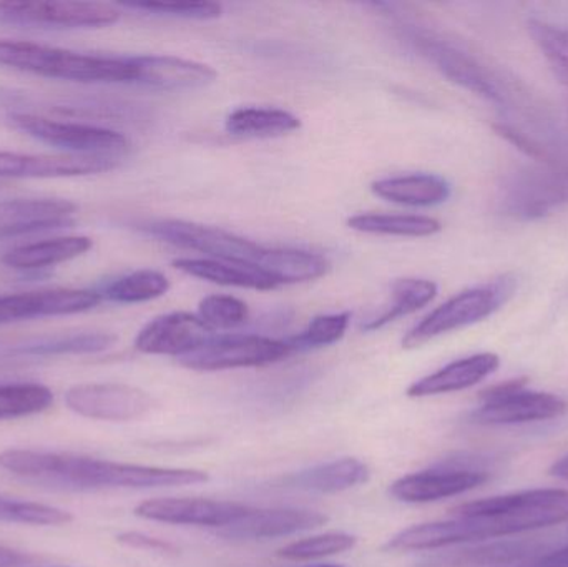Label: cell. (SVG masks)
Masks as SVG:
<instances>
[{"mask_svg":"<svg viewBox=\"0 0 568 567\" xmlns=\"http://www.w3.org/2000/svg\"><path fill=\"white\" fill-rule=\"evenodd\" d=\"M92 246L93 242L89 236H55V239L17 246L2 256V263L9 269L22 270V272L49 269V266L85 255Z\"/></svg>","mask_w":568,"mask_h":567,"instance_id":"cell-24","label":"cell"},{"mask_svg":"<svg viewBox=\"0 0 568 567\" xmlns=\"http://www.w3.org/2000/svg\"><path fill=\"white\" fill-rule=\"evenodd\" d=\"M116 539H119V543H122V545L130 546V548L145 549V551H175V546L170 545V543L162 541V539L159 538H152V536L143 535V533H123V535H120Z\"/></svg>","mask_w":568,"mask_h":567,"instance_id":"cell-39","label":"cell"},{"mask_svg":"<svg viewBox=\"0 0 568 567\" xmlns=\"http://www.w3.org/2000/svg\"><path fill=\"white\" fill-rule=\"evenodd\" d=\"M301 567H344L341 565H311V566H301Z\"/></svg>","mask_w":568,"mask_h":567,"instance_id":"cell-44","label":"cell"},{"mask_svg":"<svg viewBox=\"0 0 568 567\" xmlns=\"http://www.w3.org/2000/svg\"><path fill=\"white\" fill-rule=\"evenodd\" d=\"M371 190L379 199L406 206H436L450 196L449 183L429 173L377 180L371 185Z\"/></svg>","mask_w":568,"mask_h":567,"instance_id":"cell-25","label":"cell"},{"mask_svg":"<svg viewBox=\"0 0 568 567\" xmlns=\"http://www.w3.org/2000/svg\"><path fill=\"white\" fill-rule=\"evenodd\" d=\"M527 29L568 95V30L536 19L529 20Z\"/></svg>","mask_w":568,"mask_h":567,"instance_id":"cell-33","label":"cell"},{"mask_svg":"<svg viewBox=\"0 0 568 567\" xmlns=\"http://www.w3.org/2000/svg\"><path fill=\"white\" fill-rule=\"evenodd\" d=\"M326 516L311 509H252L239 522L220 529L219 535L235 541H260L316 529L326 525Z\"/></svg>","mask_w":568,"mask_h":567,"instance_id":"cell-18","label":"cell"},{"mask_svg":"<svg viewBox=\"0 0 568 567\" xmlns=\"http://www.w3.org/2000/svg\"><path fill=\"white\" fill-rule=\"evenodd\" d=\"M568 203V163L520 166L504 176L497 189V205L504 215L519 220L542 219Z\"/></svg>","mask_w":568,"mask_h":567,"instance_id":"cell-4","label":"cell"},{"mask_svg":"<svg viewBox=\"0 0 568 567\" xmlns=\"http://www.w3.org/2000/svg\"><path fill=\"white\" fill-rule=\"evenodd\" d=\"M120 10L103 2H0V26L22 29H100L119 22Z\"/></svg>","mask_w":568,"mask_h":567,"instance_id":"cell-8","label":"cell"},{"mask_svg":"<svg viewBox=\"0 0 568 567\" xmlns=\"http://www.w3.org/2000/svg\"><path fill=\"white\" fill-rule=\"evenodd\" d=\"M540 567H560V566L547 565V566H540Z\"/></svg>","mask_w":568,"mask_h":567,"instance_id":"cell-46","label":"cell"},{"mask_svg":"<svg viewBox=\"0 0 568 567\" xmlns=\"http://www.w3.org/2000/svg\"><path fill=\"white\" fill-rule=\"evenodd\" d=\"M347 226L367 235L430 236L440 232V222L430 216L361 213L347 220Z\"/></svg>","mask_w":568,"mask_h":567,"instance_id":"cell-30","label":"cell"},{"mask_svg":"<svg viewBox=\"0 0 568 567\" xmlns=\"http://www.w3.org/2000/svg\"><path fill=\"white\" fill-rule=\"evenodd\" d=\"M119 165V159L106 156L33 155L0 150V179H70L110 172Z\"/></svg>","mask_w":568,"mask_h":567,"instance_id":"cell-15","label":"cell"},{"mask_svg":"<svg viewBox=\"0 0 568 567\" xmlns=\"http://www.w3.org/2000/svg\"><path fill=\"white\" fill-rule=\"evenodd\" d=\"M136 70L135 83L165 92L199 90L215 82V69L195 60L173 55L132 57Z\"/></svg>","mask_w":568,"mask_h":567,"instance_id":"cell-19","label":"cell"},{"mask_svg":"<svg viewBox=\"0 0 568 567\" xmlns=\"http://www.w3.org/2000/svg\"><path fill=\"white\" fill-rule=\"evenodd\" d=\"M354 546H356V538L353 535L326 533V535L311 536V538L291 543L278 549V556L287 561H313V559L349 551Z\"/></svg>","mask_w":568,"mask_h":567,"instance_id":"cell-36","label":"cell"},{"mask_svg":"<svg viewBox=\"0 0 568 567\" xmlns=\"http://www.w3.org/2000/svg\"><path fill=\"white\" fill-rule=\"evenodd\" d=\"M226 132L242 139H273L301 129V120L282 109H239L230 113Z\"/></svg>","mask_w":568,"mask_h":567,"instance_id":"cell-28","label":"cell"},{"mask_svg":"<svg viewBox=\"0 0 568 567\" xmlns=\"http://www.w3.org/2000/svg\"><path fill=\"white\" fill-rule=\"evenodd\" d=\"M437 295V285L430 280L400 279L390 288V303L379 315L373 316L361 325L363 332H376L389 323L413 315L417 310L429 305Z\"/></svg>","mask_w":568,"mask_h":567,"instance_id":"cell-29","label":"cell"},{"mask_svg":"<svg viewBox=\"0 0 568 567\" xmlns=\"http://www.w3.org/2000/svg\"><path fill=\"white\" fill-rule=\"evenodd\" d=\"M100 292L79 288H49L0 295V325L47 316L77 315L102 303Z\"/></svg>","mask_w":568,"mask_h":567,"instance_id":"cell-12","label":"cell"},{"mask_svg":"<svg viewBox=\"0 0 568 567\" xmlns=\"http://www.w3.org/2000/svg\"><path fill=\"white\" fill-rule=\"evenodd\" d=\"M170 290V282L163 273L156 270H139L130 275L120 276L109 285L103 286L102 298L122 305L150 302L160 298Z\"/></svg>","mask_w":568,"mask_h":567,"instance_id":"cell-31","label":"cell"},{"mask_svg":"<svg viewBox=\"0 0 568 567\" xmlns=\"http://www.w3.org/2000/svg\"><path fill=\"white\" fill-rule=\"evenodd\" d=\"M500 366V358L496 353H479L449 363L444 368L417 379L407 388L410 398H427V396L447 395V393L463 392L479 385L489 378Z\"/></svg>","mask_w":568,"mask_h":567,"instance_id":"cell-20","label":"cell"},{"mask_svg":"<svg viewBox=\"0 0 568 567\" xmlns=\"http://www.w3.org/2000/svg\"><path fill=\"white\" fill-rule=\"evenodd\" d=\"M293 355L287 342L258 335L213 336L202 348L179 358L180 365L195 372L255 368L273 365Z\"/></svg>","mask_w":568,"mask_h":567,"instance_id":"cell-9","label":"cell"},{"mask_svg":"<svg viewBox=\"0 0 568 567\" xmlns=\"http://www.w3.org/2000/svg\"><path fill=\"white\" fill-rule=\"evenodd\" d=\"M406 36L419 50L420 55L426 57L450 82L497 105H510L517 99H523V93L516 90L510 80L447 40L417 30L416 27H407Z\"/></svg>","mask_w":568,"mask_h":567,"instance_id":"cell-3","label":"cell"},{"mask_svg":"<svg viewBox=\"0 0 568 567\" xmlns=\"http://www.w3.org/2000/svg\"><path fill=\"white\" fill-rule=\"evenodd\" d=\"M349 313H334V315H320L311 320L310 325L293 338L286 340L294 352H310V350L324 348L334 345L346 335L349 328Z\"/></svg>","mask_w":568,"mask_h":567,"instance_id":"cell-35","label":"cell"},{"mask_svg":"<svg viewBox=\"0 0 568 567\" xmlns=\"http://www.w3.org/2000/svg\"><path fill=\"white\" fill-rule=\"evenodd\" d=\"M331 263L323 255L296 249H266L262 270L280 286L311 282L329 272Z\"/></svg>","mask_w":568,"mask_h":567,"instance_id":"cell-26","label":"cell"},{"mask_svg":"<svg viewBox=\"0 0 568 567\" xmlns=\"http://www.w3.org/2000/svg\"><path fill=\"white\" fill-rule=\"evenodd\" d=\"M9 120L13 129L47 145L72 152V155L120 160L130 152V142L125 135L103 126L62 122L33 113H12Z\"/></svg>","mask_w":568,"mask_h":567,"instance_id":"cell-6","label":"cell"},{"mask_svg":"<svg viewBox=\"0 0 568 567\" xmlns=\"http://www.w3.org/2000/svg\"><path fill=\"white\" fill-rule=\"evenodd\" d=\"M542 549L534 541L490 543L479 548L460 549L429 559L426 567H477L509 565L529 558Z\"/></svg>","mask_w":568,"mask_h":567,"instance_id":"cell-27","label":"cell"},{"mask_svg":"<svg viewBox=\"0 0 568 567\" xmlns=\"http://www.w3.org/2000/svg\"><path fill=\"white\" fill-rule=\"evenodd\" d=\"M547 565L568 567V548L554 553L546 559Z\"/></svg>","mask_w":568,"mask_h":567,"instance_id":"cell-43","label":"cell"},{"mask_svg":"<svg viewBox=\"0 0 568 567\" xmlns=\"http://www.w3.org/2000/svg\"><path fill=\"white\" fill-rule=\"evenodd\" d=\"M77 205L62 199H13L0 202V240L73 225Z\"/></svg>","mask_w":568,"mask_h":567,"instance_id":"cell-17","label":"cell"},{"mask_svg":"<svg viewBox=\"0 0 568 567\" xmlns=\"http://www.w3.org/2000/svg\"><path fill=\"white\" fill-rule=\"evenodd\" d=\"M146 235L155 236L170 245L193 250L205 259L223 262L250 263L262 269L266 246L216 226L199 225L185 220H153L140 226Z\"/></svg>","mask_w":568,"mask_h":567,"instance_id":"cell-7","label":"cell"},{"mask_svg":"<svg viewBox=\"0 0 568 567\" xmlns=\"http://www.w3.org/2000/svg\"><path fill=\"white\" fill-rule=\"evenodd\" d=\"M26 567H65V566H36V565H33V566H26Z\"/></svg>","mask_w":568,"mask_h":567,"instance_id":"cell-45","label":"cell"},{"mask_svg":"<svg viewBox=\"0 0 568 567\" xmlns=\"http://www.w3.org/2000/svg\"><path fill=\"white\" fill-rule=\"evenodd\" d=\"M72 522L73 516L65 509L0 496V523L27 526H65Z\"/></svg>","mask_w":568,"mask_h":567,"instance_id":"cell-34","label":"cell"},{"mask_svg":"<svg viewBox=\"0 0 568 567\" xmlns=\"http://www.w3.org/2000/svg\"><path fill=\"white\" fill-rule=\"evenodd\" d=\"M53 393L40 383L0 385V419L39 415L52 406Z\"/></svg>","mask_w":568,"mask_h":567,"instance_id":"cell-32","label":"cell"},{"mask_svg":"<svg viewBox=\"0 0 568 567\" xmlns=\"http://www.w3.org/2000/svg\"><path fill=\"white\" fill-rule=\"evenodd\" d=\"M568 412V403L550 393L520 389L504 398L484 402L470 413V422L480 426L524 425V423L550 422Z\"/></svg>","mask_w":568,"mask_h":567,"instance_id":"cell-16","label":"cell"},{"mask_svg":"<svg viewBox=\"0 0 568 567\" xmlns=\"http://www.w3.org/2000/svg\"><path fill=\"white\" fill-rule=\"evenodd\" d=\"M550 476L554 478L564 479V482H568V456L566 458L559 459V462L554 463L549 469Z\"/></svg>","mask_w":568,"mask_h":567,"instance_id":"cell-42","label":"cell"},{"mask_svg":"<svg viewBox=\"0 0 568 567\" xmlns=\"http://www.w3.org/2000/svg\"><path fill=\"white\" fill-rule=\"evenodd\" d=\"M0 67L80 83H135L132 59L89 55L23 40H0Z\"/></svg>","mask_w":568,"mask_h":567,"instance_id":"cell-2","label":"cell"},{"mask_svg":"<svg viewBox=\"0 0 568 567\" xmlns=\"http://www.w3.org/2000/svg\"><path fill=\"white\" fill-rule=\"evenodd\" d=\"M369 476V468L363 462L356 458H343L294 473L284 479V485L300 492L333 495V493L346 492L364 485Z\"/></svg>","mask_w":568,"mask_h":567,"instance_id":"cell-23","label":"cell"},{"mask_svg":"<svg viewBox=\"0 0 568 567\" xmlns=\"http://www.w3.org/2000/svg\"><path fill=\"white\" fill-rule=\"evenodd\" d=\"M116 336L105 332L70 333V335L45 336L27 340L16 345L0 346L3 358H50L63 355H90L112 348Z\"/></svg>","mask_w":568,"mask_h":567,"instance_id":"cell-21","label":"cell"},{"mask_svg":"<svg viewBox=\"0 0 568 567\" xmlns=\"http://www.w3.org/2000/svg\"><path fill=\"white\" fill-rule=\"evenodd\" d=\"M527 378H514L509 382L499 383V385L490 386V388L483 389L479 398L484 402H490V399L504 398V396L513 395V393L520 392V389L527 388Z\"/></svg>","mask_w":568,"mask_h":567,"instance_id":"cell-40","label":"cell"},{"mask_svg":"<svg viewBox=\"0 0 568 567\" xmlns=\"http://www.w3.org/2000/svg\"><path fill=\"white\" fill-rule=\"evenodd\" d=\"M454 519L413 526L386 543L387 551H434L467 543L493 541L568 522V489H532L466 503Z\"/></svg>","mask_w":568,"mask_h":567,"instance_id":"cell-1","label":"cell"},{"mask_svg":"<svg viewBox=\"0 0 568 567\" xmlns=\"http://www.w3.org/2000/svg\"><path fill=\"white\" fill-rule=\"evenodd\" d=\"M63 399L70 412L97 422H133L153 408L149 393L123 383H82L67 389Z\"/></svg>","mask_w":568,"mask_h":567,"instance_id":"cell-10","label":"cell"},{"mask_svg":"<svg viewBox=\"0 0 568 567\" xmlns=\"http://www.w3.org/2000/svg\"><path fill=\"white\" fill-rule=\"evenodd\" d=\"M213 332L192 313L175 312L152 320L136 335L135 348L145 355L182 356L202 348L213 338Z\"/></svg>","mask_w":568,"mask_h":567,"instance_id":"cell-14","label":"cell"},{"mask_svg":"<svg viewBox=\"0 0 568 567\" xmlns=\"http://www.w3.org/2000/svg\"><path fill=\"white\" fill-rule=\"evenodd\" d=\"M199 316L212 332L232 330L248 322L250 308L236 296L212 295L200 302Z\"/></svg>","mask_w":568,"mask_h":567,"instance_id":"cell-37","label":"cell"},{"mask_svg":"<svg viewBox=\"0 0 568 567\" xmlns=\"http://www.w3.org/2000/svg\"><path fill=\"white\" fill-rule=\"evenodd\" d=\"M129 9L143 10L155 16L179 17V19L212 20L222 16L220 3L213 2H132Z\"/></svg>","mask_w":568,"mask_h":567,"instance_id":"cell-38","label":"cell"},{"mask_svg":"<svg viewBox=\"0 0 568 567\" xmlns=\"http://www.w3.org/2000/svg\"><path fill=\"white\" fill-rule=\"evenodd\" d=\"M173 266L185 275L206 280L215 285L260 290V292H268L280 286L268 273L250 263L223 262V260L213 259H176L173 260Z\"/></svg>","mask_w":568,"mask_h":567,"instance_id":"cell-22","label":"cell"},{"mask_svg":"<svg viewBox=\"0 0 568 567\" xmlns=\"http://www.w3.org/2000/svg\"><path fill=\"white\" fill-rule=\"evenodd\" d=\"M489 478V473L443 465L397 479L389 493L397 502L424 505L473 492Z\"/></svg>","mask_w":568,"mask_h":567,"instance_id":"cell-13","label":"cell"},{"mask_svg":"<svg viewBox=\"0 0 568 567\" xmlns=\"http://www.w3.org/2000/svg\"><path fill=\"white\" fill-rule=\"evenodd\" d=\"M253 508L242 503L216 499L159 498L140 503L135 515L146 522L223 529L248 515Z\"/></svg>","mask_w":568,"mask_h":567,"instance_id":"cell-11","label":"cell"},{"mask_svg":"<svg viewBox=\"0 0 568 567\" xmlns=\"http://www.w3.org/2000/svg\"><path fill=\"white\" fill-rule=\"evenodd\" d=\"M37 561H40L39 556L17 551V549L7 548V546L0 545V567L33 566Z\"/></svg>","mask_w":568,"mask_h":567,"instance_id":"cell-41","label":"cell"},{"mask_svg":"<svg viewBox=\"0 0 568 567\" xmlns=\"http://www.w3.org/2000/svg\"><path fill=\"white\" fill-rule=\"evenodd\" d=\"M510 293H513V283L504 279L493 285L477 286L453 296L409 330L403 338L404 348H419L437 336L483 322L487 316L494 315L503 303H506Z\"/></svg>","mask_w":568,"mask_h":567,"instance_id":"cell-5","label":"cell"}]
</instances>
